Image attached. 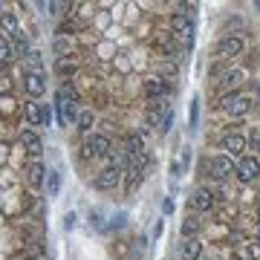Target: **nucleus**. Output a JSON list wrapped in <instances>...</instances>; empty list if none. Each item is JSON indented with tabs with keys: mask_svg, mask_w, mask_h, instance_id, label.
Wrapping results in <instances>:
<instances>
[{
	"mask_svg": "<svg viewBox=\"0 0 260 260\" xmlns=\"http://www.w3.org/2000/svg\"><path fill=\"white\" fill-rule=\"evenodd\" d=\"M171 32L185 44V49H191L194 47V35H197V26H194V20L191 18H185V15H171Z\"/></svg>",
	"mask_w": 260,
	"mask_h": 260,
	"instance_id": "1",
	"label": "nucleus"
},
{
	"mask_svg": "<svg viewBox=\"0 0 260 260\" xmlns=\"http://www.w3.org/2000/svg\"><path fill=\"white\" fill-rule=\"evenodd\" d=\"M121 177H124V168L121 165H107L95 174L93 185L99 188V191H116V188L121 185Z\"/></svg>",
	"mask_w": 260,
	"mask_h": 260,
	"instance_id": "2",
	"label": "nucleus"
},
{
	"mask_svg": "<svg viewBox=\"0 0 260 260\" xmlns=\"http://www.w3.org/2000/svg\"><path fill=\"white\" fill-rule=\"evenodd\" d=\"M113 153V142L107 133H93V136H87L84 142V156H95V159H104Z\"/></svg>",
	"mask_w": 260,
	"mask_h": 260,
	"instance_id": "3",
	"label": "nucleus"
},
{
	"mask_svg": "<svg viewBox=\"0 0 260 260\" xmlns=\"http://www.w3.org/2000/svg\"><path fill=\"white\" fill-rule=\"evenodd\" d=\"M234 177L240 179L243 185H251L260 179V159L257 156H243L237 165H234Z\"/></svg>",
	"mask_w": 260,
	"mask_h": 260,
	"instance_id": "4",
	"label": "nucleus"
},
{
	"mask_svg": "<svg viewBox=\"0 0 260 260\" xmlns=\"http://www.w3.org/2000/svg\"><path fill=\"white\" fill-rule=\"evenodd\" d=\"M23 90L29 93L32 102H38L41 95L47 93V75L35 73V70H26V73H23Z\"/></svg>",
	"mask_w": 260,
	"mask_h": 260,
	"instance_id": "5",
	"label": "nucleus"
},
{
	"mask_svg": "<svg viewBox=\"0 0 260 260\" xmlns=\"http://www.w3.org/2000/svg\"><path fill=\"white\" fill-rule=\"evenodd\" d=\"M20 145H23V150L29 153V159H41V153H44V139H41L38 130H32V127L20 130Z\"/></svg>",
	"mask_w": 260,
	"mask_h": 260,
	"instance_id": "6",
	"label": "nucleus"
},
{
	"mask_svg": "<svg viewBox=\"0 0 260 260\" xmlns=\"http://www.w3.org/2000/svg\"><path fill=\"white\" fill-rule=\"evenodd\" d=\"M211 177L217 179V182H225V179L234 174V162L232 156H225V153H217V156H211Z\"/></svg>",
	"mask_w": 260,
	"mask_h": 260,
	"instance_id": "7",
	"label": "nucleus"
},
{
	"mask_svg": "<svg viewBox=\"0 0 260 260\" xmlns=\"http://www.w3.org/2000/svg\"><path fill=\"white\" fill-rule=\"evenodd\" d=\"M168 90H171V84H165L159 75H148V78L142 81V93H145V99H148V102H159Z\"/></svg>",
	"mask_w": 260,
	"mask_h": 260,
	"instance_id": "8",
	"label": "nucleus"
},
{
	"mask_svg": "<svg viewBox=\"0 0 260 260\" xmlns=\"http://www.w3.org/2000/svg\"><path fill=\"white\" fill-rule=\"evenodd\" d=\"M243 52V38L240 35H223L217 44V58H237Z\"/></svg>",
	"mask_w": 260,
	"mask_h": 260,
	"instance_id": "9",
	"label": "nucleus"
},
{
	"mask_svg": "<svg viewBox=\"0 0 260 260\" xmlns=\"http://www.w3.org/2000/svg\"><path fill=\"white\" fill-rule=\"evenodd\" d=\"M214 203H217V200H214V194L208 188H197L194 194H191V200H188V205H191L197 214H208L214 208Z\"/></svg>",
	"mask_w": 260,
	"mask_h": 260,
	"instance_id": "10",
	"label": "nucleus"
},
{
	"mask_svg": "<svg viewBox=\"0 0 260 260\" xmlns=\"http://www.w3.org/2000/svg\"><path fill=\"white\" fill-rule=\"evenodd\" d=\"M23 174H26V182L32 188H41L44 182H47V168H44L41 159H29L26 168H23Z\"/></svg>",
	"mask_w": 260,
	"mask_h": 260,
	"instance_id": "11",
	"label": "nucleus"
},
{
	"mask_svg": "<svg viewBox=\"0 0 260 260\" xmlns=\"http://www.w3.org/2000/svg\"><path fill=\"white\" fill-rule=\"evenodd\" d=\"M223 107L229 110V116H246L251 110V99L246 95H237V93H229L223 99Z\"/></svg>",
	"mask_w": 260,
	"mask_h": 260,
	"instance_id": "12",
	"label": "nucleus"
},
{
	"mask_svg": "<svg viewBox=\"0 0 260 260\" xmlns=\"http://www.w3.org/2000/svg\"><path fill=\"white\" fill-rule=\"evenodd\" d=\"M220 148L225 150V156H243V150H246V139H243L240 133H225L223 142H220Z\"/></svg>",
	"mask_w": 260,
	"mask_h": 260,
	"instance_id": "13",
	"label": "nucleus"
},
{
	"mask_svg": "<svg viewBox=\"0 0 260 260\" xmlns=\"http://www.w3.org/2000/svg\"><path fill=\"white\" fill-rule=\"evenodd\" d=\"M203 257V243L200 237H185L179 243V260H200Z\"/></svg>",
	"mask_w": 260,
	"mask_h": 260,
	"instance_id": "14",
	"label": "nucleus"
},
{
	"mask_svg": "<svg viewBox=\"0 0 260 260\" xmlns=\"http://www.w3.org/2000/svg\"><path fill=\"white\" fill-rule=\"evenodd\" d=\"M23 116H26L29 121V127H41L44 124V104H38V102H23Z\"/></svg>",
	"mask_w": 260,
	"mask_h": 260,
	"instance_id": "15",
	"label": "nucleus"
},
{
	"mask_svg": "<svg viewBox=\"0 0 260 260\" xmlns=\"http://www.w3.org/2000/svg\"><path fill=\"white\" fill-rule=\"evenodd\" d=\"M0 32L6 38H18L20 32H23L18 18H15V12H0Z\"/></svg>",
	"mask_w": 260,
	"mask_h": 260,
	"instance_id": "16",
	"label": "nucleus"
},
{
	"mask_svg": "<svg viewBox=\"0 0 260 260\" xmlns=\"http://www.w3.org/2000/svg\"><path fill=\"white\" fill-rule=\"evenodd\" d=\"M156 73H159V78L165 84H171V81H177V75H179V67L174 64V61H156Z\"/></svg>",
	"mask_w": 260,
	"mask_h": 260,
	"instance_id": "17",
	"label": "nucleus"
},
{
	"mask_svg": "<svg viewBox=\"0 0 260 260\" xmlns=\"http://www.w3.org/2000/svg\"><path fill=\"white\" fill-rule=\"evenodd\" d=\"M55 73L61 75V78H70V75H75V73H78V61H75L73 55L58 58V61H55Z\"/></svg>",
	"mask_w": 260,
	"mask_h": 260,
	"instance_id": "18",
	"label": "nucleus"
},
{
	"mask_svg": "<svg viewBox=\"0 0 260 260\" xmlns=\"http://www.w3.org/2000/svg\"><path fill=\"white\" fill-rule=\"evenodd\" d=\"M95 124V113L93 110H78V119H75V127L81 136H90V130Z\"/></svg>",
	"mask_w": 260,
	"mask_h": 260,
	"instance_id": "19",
	"label": "nucleus"
},
{
	"mask_svg": "<svg viewBox=\"0 0 260 260\" xmlns=\"http://www.w3.org/2000/svg\"><path fill=\"white\" fill-rule=\"evenodd\" d=\"M243 81H246V70H229V73H223L220 87H223V90H234V87H240Z\"/></svg>",
	"mask_w": 260,
	"mask_h": 260,
	"instance_id": "20",
	"label": "nucleus"
},
{
	"mask_svg": "<svg viewBox=\"0 0 260 260\" xmlns=\"http://www.w3.org/2000/svg\"><path fill=\"white\" fill-rule=\"evenodd\" d=\"M15 61V49H12V41L3 32H0V70H6V67Z\"/></svg>",
	"mask_w": 260,
	"mask_h": 260,
	"instance_id": "21",
	"label": "nucleus"
},
{
	"mask_svg": "<svg viewBox=\"0 0 260 260\" xmlns=\"http://www.w3.org/2000/svg\"><path fill=\"white\" fill-rule=\"evenodd\" d=\"M179 232H182V240H185V237H197V234L203 232V220H200V217H185L182 225H179Z\"/></svg>",
	"mask_w": 260,
	"mask_h": 260,
	"instance_id": "22",
	"label": "nucleus"
},
{
	"mask_svg": "<svg viewBox=\"0 0 260 260\" xmlns=\"http://www.w3.org/2000/svg\"><path fill=\"white\" fill-rule=\"evenodd\" d=\"M47 191L49 197H58V191H61V174L58 171H47Z\"/></svg>",
	"mask_w": 260,
	"mask_h": 260,
	"instance_id": "23",
	"label": "nucleus"
},
{
	"mask_svg": "<svg viewBox=\"0 0 260 260\" xmlns=\"http://www.w3.org/2000/svg\"><path fill=\"white\" fill-rule=\"evenodd\" d=\"M29 64H32L35 73H44V55L41 52H29Z\"/></svg>",
	"mask_w": 260,
	"mask_h": 260,
	"instance_id": "24",
	"label": "nucleus"
},
{
	"mask_svg": "<svg viewBox=\"0 0 260 260\" xmlns=\"http://www.w3.org/2000/svg\"><path fill=\"white\" fill-rule=\"evenodd\" d=\"M246 257L249 260H260V243H246Z\"/></svg>",
	"mask_w": 260,
	"mask_h": 260,
	"instance_id": "25",
	"label": "nucleus"
},
{
	"mask_svg": "<svg viewBox=\"0 0 260 260\" xmlns=\"http://www.w3.org/2000/svg\"><path fill=\"white\" fill-rule=\"evenodd\" d=\"M171 124H174V110L168 107L165 116H162V124H159V130H162V133H168V130H171Z\"/></svg>",
	"mask_w": 260,
	"mask_h": 260,
	"instance_id": "26",
	"label": "nucleus"
},
{
	"mask_svg": "<svg viewBox=\"0 0 260 260\" xmlns=\"http://www.w3.org/2000/svg\"><path fill=\"white\" fill-rule=\"evenodd\" d=\"M246 145H251V150H257L260 153V127H251V136H249Z\"/></svg>",
	"mask_w": 260,
	"mask_h": 260,
	"instance_id": "27",
	"label": "nucleus"
},
{
	"mask_svg": "<svg viewBox=\"0 0 260 260\" xmlns=\"http://www.w3.org/2000/svg\"><path fill=\"white\" fill-rule=\"evenodd\" d=\"M197 119H200V99L191 102V127H197Z\"/></svg>",
	"mask_w": 260,
	"mask_h": 260,
	"instance_id": "28",
	"label": "nucleus"
},
{
	"mask_svg": "<svg viewBox=\"0 0 260 260\" xmlns=\"http://www.w3.org/2000/svg\"><path fill=\"white\" fill-rule=\"evenodd\" d=\"M9 90H12L9 75H6V73H0V93H9Z\"/></svg>",
	"mask_w": 260,
	"mask_h": 260,
	"instance_id": "29",
	"label": "nucleus"
},
{
	"mask_svg": "<svg viewBox=\"0 0 260 260\" xmlns=\"http://www.w3.org/2000/svg\"><path fill=\"white\" fill-rule=\"evenodd\" d=\"M75 225V214H67L64 217V229H73Z\"/></svg>",
	"mask_w": 260,
	"mask_h": 260,
	"instance_id": "30",
	"label": "nucleus"
},
{
	"mask_svg": "<svg viewBox=\"0 0 260 260\" xmlns=\"http://www.w3.org/2000/svg\"><path fill=\"white\" fill-rule=\"evenodd\" d=\"M254 237H257V243H260V223H257V229H254Z\"/></svg>",
	"mask_w": 260,
	"mask_h": 260,
	"instance_id": "31",
	"label": "nucleus"
},
{
	"mask_svg": "<svg viewBox=\"0 0 260 260\" xmlns=\"http://www.w3.org/2000/svg\"><path fill=\"white\" fill-rule=\"evenodd\" d=\"M257 95H260V84H257Z\"/></svg>",
	"mask_w": 260,
	"mask_h": 260,
	"instance_id": "32",
	"label": "nucleus"
},
{
	"mask_svg": "<svg viewBox=\"0 0 260 260\" xmlns=\"http://www.w3.org/2000/svg\"><path fill=\"white\" fill-rule=\"evenodd\" d=\"M257 217H260V205H257Z\"/></svg>",
	"mask_w": 260,
	"mask_h": 260,
	"instance_id": "33",
	"label": "nucleus"
}]
</instances>
